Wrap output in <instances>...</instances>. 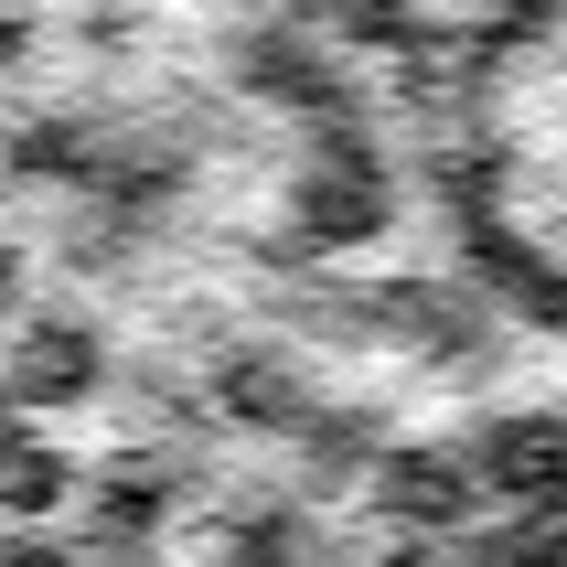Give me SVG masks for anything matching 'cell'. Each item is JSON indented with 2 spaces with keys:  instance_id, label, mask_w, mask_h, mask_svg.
Listing matches in <instances>:
<instances>
[{
  "instance_id": "1",
  "label": "cell",
  "mask_w": 567,
  "mask_h": 567,
  "mask_svg": "<svg viewBox=\"0 0 567 567\" xmlns=\"http://www.w3.org/2000/svg\"><path fill=\"white\" fill-rule=\"evenodd\" d=\"M482 107H493V204L514 215L525 247L567 268V0L525 11Z\"/></svg>"
}]
</instances>
